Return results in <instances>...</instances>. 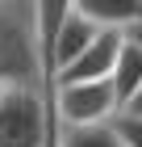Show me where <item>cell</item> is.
Returning a JSON list of instances; mask_svg holds the SVG:
<instances>
[{
    "instance_id": "6da1fadb",
    "label": "cell",
    "mask_w": 142,
    "mask_h": 147,
    "mask_svg": "<svg viewBox=\"0 0 142 147\" xmlns=\"http://www.w3.org/2000/svg\"><path fill=\"white\" fill-rule=\"evenodd\" d=\"M0 80L4 84H46L33 0H0Z\"/></svg>"
},
{
    "instance_id": "7a4b0ae2",
    "label": "cell",
    "mask_w": 142,
    "mask_h": 147,
    "mask_svg": "<svg viewBox=\"0 0 142 147\" xmlns=\"http://www.w3.org/2000/svg\"><path fill=\"white\" fill-rule=\"evenodd\" d=\"M55 139V92L46 84H9L0 97V147H50Z\"/></svg>"
},
{
    "instance_id": "3957f363",
    "label": "cell",
    "mask_w": 142,
    "mask_h": 147,
    "mask_svg": "<svg viewBox=\"0 0 142 147\" xmlns=\"http://www.w3.org/2000/svg\"><path fill=\"white\" fill-rule=\"evenodd\" d=\"M117 113H121V101H117L113 80H67V84H55V118H59V130H63V126L113 122Z\"/></svg>"
},
{
    "instance_id": "277c9868",
    "label": "cell",
    "mask_w": 142,
    "mask_h": 147,
    "mask_svg": "<svg viewBox=\"0 0 142 147\" xmlns=\"http://www.w3.org/2000/svg\"><path fill=\"white\" fill-rule=\"evenodd\" d=\"M121 46H125V30H100L84 55H79L67 71H59L55 84H67V80H109L113 67H117Z\"/></svg>"
},
{
    "instance_id": "5b68a950",
    "label": "cell",
    "mask_w": 142,
    "mask_h": 147,
    "mask_svg": "<svg viewBox=\"0 0 142 147\" xmlns=\"http://www.w3.org/2000/svg\"><path fill=\"white\" fill-rule=\"evenodd\" d=\"M75 9L105 30H125L142 17V0H75Z\"/></svg>"
},
{
    "instance_id": "8992f818",
    "label": "cell",
    "mask_w": 142,
    "mask_h": 147,
    "mask_svg": "<svg viewBox=\"0 0 142 147\" xmlns=\"http://www.w3.org/2000/svg\"><path fill=\"white\" fill-rule=\"evenodd\" d=\"M113 88H117V101H121V109L130 105V97L142 88V51L125 38V46H121V55H117V67H113Z\"/></svg>"
},
{
    "instance_id": "52a82bcc",
    "label": "cell",
    "mask_w": 142,
    "mask_h": 147,
    "mask_svg": "<svg viewBox=\"0 0 142 147\" xmlns=\"http://www.w3.org/2000/svg\"><path fill=\"white\" fill-rule=\"evenodd\" d=\"M59 147H125V139L117 135V126H113V122L63 126V130H59Z\"/></svg>"
},
{
    "instance_id": "ba28073f",
    "label": "cell",
    "mask_w": 142,
    "mask_h": 147,
    "mask_svg": "<svg viewBox=\"0 0 142 147\" xmlns=\"http://www.w3.org/2000/svg\"><path fill=\"white\" fill-rule=\"evenodd\" d=\"M113 126H117V135L125 139V147H142V113L121 109L117 118H113Z\"/></svg>"
},
{
    "instance_id": "9c48e42d",
    "label": "cell",
    "mask_w": 142,
    "mask_h": 147,
    "mask_svg": "<svg viewBox=\"0 0 142 147\" xmlns=\"http://www.w3.org/2000/svg\"><path fill=\"white\" fill-rule=\"evenodd\" d=\"M125 38H130V42H134V46L142 51V17H138L134 25H125Z\"/></svg>"
},
{
    "instance_id": "30bf717a",
    "label": "cell",
    "mask_w": 142,
    "mask_h": 147,
    "mask_svg": "<svg viewBox=\"0 0 142 147\" xmlns=\"http://www.w3.org/2000/svg\"><path fill=\"white\" fill-rule=\"evenodd\" d=\"M125 109H130V113H142V88L130 97V105H125Z\"/></svg>"
},
{
    "instance_id": "8fae6325",
    "label": "cell",
    "mask_w": 142,
    "mask_h": 147,
    "mask_svg": "<svg viewBox=\"0 0 142 147\" xmlns=\"http://www.w3.org/2000/svg\"><path fill=\"white\" fill-rule=\"evenodd\" d=\"M4 88H9V84H4V80H0V97H4Z\"/></svg>"
}]
</instances>
